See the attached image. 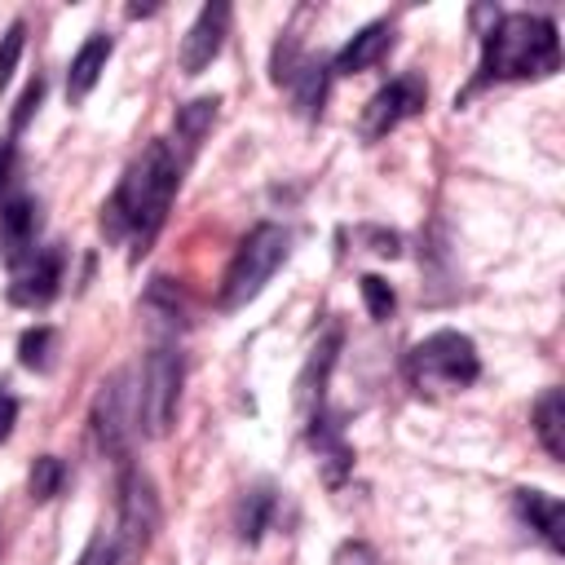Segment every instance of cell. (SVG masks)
Wrapping results in <instances>:
<instances>
[{"instance_id": "cell-15", "label": "cell", "mask_w": 565, "mask_h": 565, "mask_svg": "<svg viewBox=\"0 0 565 565\" xmlns=\"http://www.w3.org/2000/svg\"><path fill=\"white\" fill-rule=\"evenodd\" d=\"M335 349H340V331H327V340L313 349V358L305 362V375L296 380V402L300 411H313L322 402V384H327V371L335 362Z\"/></svg>"}, {"instance_id": "cell-25", "label": "cell", "mask_w": 565, "mask_h": 565, "mask_svg": "<svg viewBox=\"0 0 565 565\" xmlns=\"http://www.w3.org/2000/svg\"><path fill=\"white\" fill-rule=\"evenodd\" d=\"M13 424H18V402H13V393H9V388H0V446L9 441Z\"/></svg>"}, {"instance_id": "cell-2", "label": "cell", "mask_w": 565, "mask_h": 565, "mask_svg": "<svg viewBox=\"0 0 565 565\" xmlns=\"http://www.w3.org/2000/svg\"><path fill=\"white\" fill-rule=\"evenodd\" d=\"M561 66L556 22L539 13H503L481 35L477 88L490 79H543Z\"/></svg>"}, {"instance_id": "cell-21", "label": "cell", "mask_w": 565, "mask_h": 565, "mask_svg": "<svg viewBox=\"0 0 565 565\" xmlns=\"http://www.w3.org/2000/svg\"><path fill=\"white\" fill-rule=\"evenodd\" d=\"M22 44H26V26L13 22V26L0 35V88L13 79V66H18V57H22Z\"/></svg>"}, {"instance_id": "cell-23", "label": "cell", "mask_w": 565, "mask_h": 565, "mask_svg": "<svg viewBox=\"0 0 565 565\" xmlns=\"http://www.w3.org/2000/svg\"><path fill=\"white\" fill-rule=\"evenodd\" d=\"M119 561V547H115V539H106V534H93L88 539V547L79 552V561L75 565H115Z\"/></svg>"}, {"instance_id": "cell-13", "label": "cell", "mask_w": 565, "mask_h": 565, "mask_svg": "<svg viewBox=\"0 0 565 565\" xmlns=\"http://www.w3.org/2000/svg\"><path fill=\"white\" fill-rule=\"evenodd\" d=\"M110 35H88L84 44H79V53L71 57V71H66V97L71 102H84L88 93H93V84L102 79V71H106V57H110Z\"/></svg>"}, {"instance_id": "cell-1", "label": "cell", "mask_w": 565, "mask_h": 565, "mask_svg": "<svg viewBox=\"0 0 565 565\" xmlns=\"http://www.w3.org/2000/svg\"><path fill=\"white\" fill-rule=\"evenodd\" d=\"M177 185H181V159L172 154L168 141H150L141 150V159H132V168L115 185L110 203L102 207L106 238L128 243V252L141 256L154 243V234L163 230Z\"/></svg>"}, {"instance_id": "cell-20", "label": "cell", "mask_w": 565, "mask_h": 565, "mask_svg": "<svg viewBox=\"0 0 565 565\" xmlns=\"http://www.w3.org/2000/svg\"><path fill=\"white\" fill-rule=\"evenodd\" d=\"M358 287H362V300H366V313H371V318H388V313H393L397 296H393V287H388L380 274H362Z\"/></svg>"}, {"instance_id": "cell-4", "label": "cell", "mask_w": 565, "mask_h": 565, "mask_svg": "<svg viewBox=\"0 0 565 565\" xmlns=\"http://www.w3.org/2000/svg\"><path fill=\"white\" fill-rule=\"evenodd\" d=\"M406 375L419 393H441V388H468L481 375V358L477 344L459 331H433L424 335L411 358H406Z\"/></svg>"}, {"instance_id": "cell-26", "label": "cell", "mask_w": 565, "mask_h": 565, "mask_svg": "<svg viewBox=\"0 0 565 565\" xmlns=\"http://www.w3.org/2000/svg\"><path fill=\"white\" fill-rule=\"evenodd\" d=\"M362 238H371L375 247L371 252H380V256H397L402 247H397V234H384V230H362Z\"/></svg>"}, {"instance_id": "cell-24", "label": "cell", "mask_w": 565, "mask_h": 565, "mask_svg": "<svg viewBox=\"0 0 565 565\" xmlns=\"http://www.w3.org/2000/svg\"><path fill=\"white\" fill-rule=\"evenodd\" d=\"M40 97H44V79L35 75L26 88H22V97H18V106H13V132L18 128H26V119H31V110L40 106Z\"/></svg>"}, {"instance_id": "cell-27", "label": "cell", "mask_w": 565, "mask_h": 565, "mask_svg": "<svg viewBox=\"0 0 565 565\" xmlns=\"http://www.w3.org/2000/svg\"><path fill=\"white\" fill-rule=\"evenodd\" d=\"M9 172H13V146H0V190L9 185Z\"/></svg>"}, {"instance_id": "cell-19", "label": "cell", "mask_w": 565, "mask_h": 565, "mask_svg": "<svg viewBox=\"0 0 565 565\" xmlns=\"http://www.w3.org/2000/svg\"><path fill=\"white\" fill-rule=\"evenodd\" d=\"M62 481H66V468H62L57 455H40V459L31 463V499H35V503H49V499L62 490Z\"/></svg>"}, {"instance_id": "cell-11", "label": "cell", "mask_w": 565, "mask_h": 565, "mask_svg": "<svg viewBox=\"0 0 565 565\" xmlns=\"http://www.w3.org/2000/svg\"><path fill=\"white\" fill-rule=\"evenodd\" d=\"M124 375H110L106 384H102V393H97V406H93V428H97V441H102V450H110V455H119L124 450V441H128V415H124Z\"/></svg>"}, {"instance_id": "cell-18", "label": "cell", "mask_w": 565, "mask_h": 565, "mask_svg": "<svg viewBox=\"0 0 565 565\" xmlns=\"http://www.w3.org/2000/svg\"><path fill=\"white\" fill-rule=\"evenodd\" d=\"M53 353H57V331L53 327H31L22 331L18 340V362L26 371H49L53 366Z\"/></svg>"}, {"instance_id": "cell-6", "label": "cell", "mask_w": 565, "mask_h": 565, "mask_svg": "<svg viewBox=\"0 0 565 565\" xmlns=\"http://www.w3.org/2000/svg\"><path fill=\"white\" fill-rule=\"evenodd\" d=\"M428 106V88H424V79L419 75H397V79H388L366 106H362V119H358V132L366 137V141H380V137H388L397 124H406V119H415L419 110Z\"/></svg>"}, {"instance_id": "cell-17", "label": "cell", "mask_w": 565, "mask_h": 565, "mask_svg": "<svg viewBox=\"0 0 565 565\" xmlns=\"http://www.w3.org/2000/svg\"><path fill=\"white\" fill-rule=\"evenodd\" d=\"M534 433L552 459H565V397L561 388H547L534 406Z\"/></svg>"}, {"instance_id": "cell-16", "label": "cell", "mask_w": 565, "mask_h": 565, "mask_svg": "<svg viewBox=\"0 0 565 565\" xmlns=\"http://www.w3.org/2000/svg\"><path fill=\"white\" fill-rule=\"evenodd\" d=\"M0 238H4L9 260H18L22 252L35 247V203H31V199H13V203L0 212Z\"/></svg>"}, {"instance_id": "cell-9", "label": "cell", "mask_w": 565, "mask_h": 565, "mask_svg": "<svg viewBox=\"0 0 565 565\" xmlns=\"http://www.w3.org/2000/svg\"><path fill=\"white\" fill-rule=\"evenodd\" d=\"M225 35H230V4L225 0H212L199 9V18L190 22L185 40H181V71L185 75H203L216 53L225 49Z\"/></svg>"}, {"instance_id": "cell-22", "label": "cell", "mask_w": 565, "mask_h": 565, "mask_svg": "<svg viewBox=\"0 0 565 565\" xmlns=\"http://www.w3.org/2000/svg\"><path fill=\"white\" fill-rule=\"evenodd\" d=\"M331 565H380V552L371 543H362V539H349V543L335 547Z\"/></svg>"}, {"instance_id": "cell-14", "label": "cell", "mask_w": 565, "mask_h": 565, "mask_svg": "<svg viewBox=\"0 0 565 565\" xmlns=\"http://www.w3.org/2000/svg\"><path fill=\"white\" fill-rule=\"evenodd\" d=\"M216 106H221V97H194V102L177 106V119H172V128H177L181 163H185V159L199 150L203 132H207V128H212V119H216Z\"/></svg>"}, {"instance_id": "cell-10", "label": "cell", "mask_w": 565, "mask_h": 565, "mask_svg": "<svg viewBox=\"0 0 565 565\" xmlns=\"http://www.w3.org/2000/svg\"><path fill=\"white\" fill-rule=\"evenodd\" d=\"M388 49H393V26H388V22H371V26H362V31L335 53L331 71H335V75H362V71H371Z\"/></svg>"}, {"instance_id": "cell-8", "label": "cell", "mask_w": 565, "mask_h": 565, "mask_svg": "<svg viewBox=\"0 0 565 565\" xmlns=\"http://www.w3.org/2000/svg\"><path fill=\"white\" fill-rule=\"evenodd\" d=\"M62 287V247H31L18 260H9V300L40 309Z\"/></svg>"}, {"instance_id": "cell-3", "label": "cell", "mask_w": 565, "mask_h": 565, "mask_svg": "<svg viewBox=\"0 0 565 565\" xmlns=\"http://www.w3.org/2000/svg\"><path fill=\"white\" fill-rule=\"evenodd\" d=\"M287 252H291V234H287L282 225H274V221L256 225V230L238 243V252H234V260H230V269H225L221 309H243L247 300H256V296L265 291V282L274 278V269L287 260Z\"/></svg>"}, {"instance_id": "cell-7", "label": "cell", "mask_w": 565, "mask_h": 565, "mask_svg": "<svg viewBox=\"0 0 565 565\" xmlns=\"http://www.w3.org/2000/svg\"><path fill=\"white\" fill-rule=\"evenodd\" d=\"M159 530V499H154V486L141 477V472H128L124 486H119V556H141L150 547Z\"/></svg>"}, {"instance_id": "cell-5", "label": "cell", "mask_w": 565, "mask_h": 565, "mask_svg": "<svg viewBox=\"0 0 565 565\" xmlns=\"http://www.w3.org/2000/svg\"><path fill=\"white\" fill-rule=\"evenodd\" d=\"M181 353L177 349H150L146 371H141V397H137V424L150 437H163L177 424V402H181Z\"/></svg>"}, {"instance_id": "cell-12", "label": "cell", "mask_w": 565, "mask_h": 565, "mask_svg": "<svg viewBox=\"0 0 565 565\" xmlns=\"http://www.w3.org/2000/svg\"><path fill=\"white\" fill-rule=\"evenodd\" d=\"M512 503H516V512H521V521L552 547V552H561L565 547V539H561V525H565V508H561V499L556 494H543V490H516L512 494Z\"/></svg>"}]
</instances>
